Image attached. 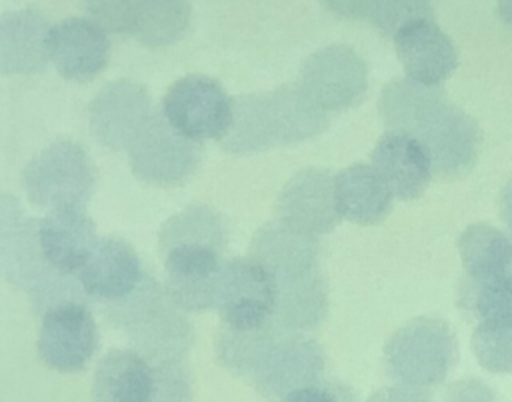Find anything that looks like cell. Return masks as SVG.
Listing matches in <instances>:
<instances>
[{"mask_svg":"<svg viewBox=\"0 0 512 402\" xmlns=\"http://www.w3.org/2000/svg\"><path fill=\"white\" fill-rule=\"evenodd\" d=\"M442 100H446L442 86H426L410 78H396L384 86L378 106L382 120L392 132L412 134L418 122Z\"/></svg>","mask_w":512,"mask_h":402,"instance_id":"obj_25","label":"cell"},{"mask_svg":"<svg viewBox=\"0 0 512 402\" xmlns=\"http://www.w3.org/2000/svg\"><path fill=\"white\" fill-rule=\"evenodd\" d=\"M188 20L186 2H134L128 34L146 46H164L184 34Z\"/></svg>","mask_w":512,"mask_h":402,"instance_id":"obj_27","label":"cell"},{"mask_svg":"<svg viewBox=\"0 0 512 402\" xmlns=\"http://www.w3.org/2000/svg\"><path fill=\"white\" fill-rule=\"evenodd\" d=\"M250 258L262 262L276 282H284L318 270V244L312 234L284 222H270L254 236Z\"/></svg>","mask_w":512,"mask_h":402,"instance_id":"obj_21","label":"cell"},{"mask_svg":"<svg viewBox=\"0 0 512 402\" xmlns=\"http://www.w3.org/2000/svg\"><path fill=\"white\" fill-rule=\"evenodd\" d=\"M326 126L324 110L300 86L234 98V122L222 146L230 152H258L298 142Z\"/></svg>","mask_w":512,"mask_h":402,"instance_id":"obj_1","label":"cell"},{"mask_svg":"<svg viewBox=\"0 0 512 402\" xmlns=\"http://www.w3.org/2000/svg\"><path fill=\"white\" fill-rule=\"evenodd\" d=\"M214 308L222 326L250 332L276 322V276L254 258H232L222 264Z\"/></svg>","mask_w":512,"mask_h":402,"instance_id":"obj_5","label":"cell"},{"mask_svg":"<svg viewBox=\"0 0 512 402\" xmlns=\"http://www.w3.org/2000/svg\"><path fill=\"white\" fill-rule=\"evenodd\" d=\"M472 350L484 370L492 374H512V326L476 324Z\"/></svg>","mask_w":512,"mask_h":402,"instance_id":"obj_29","label":"cell"},{"mask_svg":"<svg viewBox=\"0 0 512 402\" xmlns=\"http://www.w3.org/2000/svg\"><path fill=\"white\" fill-rule=\"evenodd\" d=\"M458 304L462 312L478 324L512 326V272L488 280H472L464 276L460 282Z\"/></svg>","mask_w":512,"mask_h":402,"instance_id":"obj_26","label":"cell"},{"mask_svg":"<svg viewBox=\"0 0 512 402\" xmlns=\"http://www.w3.org/2000/svg\"><path fill=\"white\" fill-rule=\"evenodd\" d=\"M330 6L340 14L366 18L392 36L414 20L434 18V10L428 2H330Z\"/></svg>","mask_w":512,"mask_h":402,"instance_id":"obj_28","label":"cell"},{"mask_svg":"<svg viewBox=\"0 0 512 402\" xmlns=\"http://www.w3.org/2000/svg\"><path fill=\"white\" fill-rule=\"evenodd\" d=\"M498 16L504 22V26H508L512 30V0L498 2Z\"/></svg>","mask_w":512,"mask_h":402,"instance_id":"obj_34","label":"cell"},{"mask_svg":"<svg viewBox=\"0 0 512 402\" xmlns=\"http://www.w3.org/2000/svg\"><path fill=\"white\" fill-rule=\"evenodd\" d=\"M0 256L4 276L22 288L32 290L52 272L42 254L38 238V220L24 216L18 204L14 206V212H10L6 196L2 198Z\"/></svg>","mask_w":512,"mask_h":402,"instance_id":"obj_20","label":"cell"},{"mask_svg":"<svg viewBox=\"0 0 512 402\" xmlns=\"http://www.w3.org/2000/svg\"><path fill=\"white\" fill-rule=\"evenodd\" d=\"M442 402H498L492 388L482 380L466 378L452 384Z\"/></svg>","mask_w":512,"mask_h":402,"instance_id":"obj_30","label":"cell"},{"mask_svg":"<svg viewBox=\"0 0 512 402\" xmlns=\"http://www.w3.org/2000/svg\"><path fill=\"white\" fill-rule=\"evenodd\" d=\"M366 84V64L352 48L342 44L314 52L300 74V88L322 110L354 106L364 96Z\"/></svg>","mask_w":512,"mask_h":402,"instance_id":"obj_11","label":"cell"},{"mask_svg":"<svg viewBox=\"0 0 512 402\" xmlns=\"http://www.w3.org/2000/svg\"><path fill=\"white\" fill-rule=\"evenodd\" d=\"M412 136L424 144L434 174L440 178H458L470 172L482 144L478 122L448 100L438 102L418 122Z\"/></svg>","mask_w":512,"mask_h":402,"instance_id":"obj_7","label":"cell"},{"mask_svg":"<svg viewBox=\"0 0 512 402\" xmlns=\"http://www.w3.org/2000/svg\"><path fill=\"white\" fill-rule=\"evenodd\" d=\"M22 184L42 208L86 206L96 188V170L78 142L56 140L26 164Z\"/></svg>","mask_w":512,"mask_h":402,"instance_id":"obj_4","label":"cell"},{"mask_svg":"<svg viewBox=\"0 0 512 402\" xmlns=\"http://www.w3.org/2000/svg\"><path fill=\"white\" fill-rule=\"evenodd\" d=\"M390 376L408 388L440 384L456 360V338L438 318H416L394 332L384 346Z\"/></svg>","mask_w":512,"mask_h":402,"instance_id":"obj_3","label":"cell"},{"mask_svg":"<svg viewBox=\"0 0 512 402\" xmlns=\"http://www.w3.org/2000/svg\"><path fill=\"white\" fill-rule=\"evenodd\" d=\"M498 210H500V218L506 224V234L512 240V178L504 184V188L500 190V198H498Z\"/></svg>","mask_w":512,"mask_h":402,"instance_id":"obj_33","label":"cell"},{"mask_svg":"<svg viewBox=\"0 0 512 402\" xmlns=\"http://www.w3.org/2000/svg\"><path fill=\"white\" fill-rule=\"evenodd\" d=\"M394 50L406 78L418 84L440 86L458 66L456 46L434 18L402 26L394 34Z\"/></svg>","mask_w":512,"mask_h":402,"instance_id":"obj_16","label":"cell"},{"mask_svg":"<svg viewBox=\"0 0 512 402\" xmlns=\"http://www.w3.org/2000/svg\"><path fill=\"white\" fill-rule=\"evenodd\" d=\"M276 210L280 222L294 230L312 236L330 232L342 218L336 206L334 176L318 168L298 172L282 188Z\"/></svg>","mask_w":512,"mask_h":402,"instance_id":"obj_17","label":"cell"},{"mask_svg":"<svg viewBox=\"0 0 512 402\" xmlns=\"http://www.w3.org/2000/svg\"><path fill=\"white\" fill-rule=\"evenodd\" d=\"M98 348V328L86 302L68 300L42 314L38 356L58 372L82 370Z\"/></svg>","mask_w":512,"mask_h":402,"instance_id":"obj_9","label":"cell"},{"mask_svg":"<svg viewBox=\"0 0 512 402\" xmlns=\"http://www.w3.org/2000/svg\"><path fill=\"white\" fill-rule=\"evenodd\" d=\"M48 56L64 78L88 82L106 68L110 38L92 18L72 16L50 28Z\"/></svg>","mask_w":512,"mask_h":402,"instance_id":"obj_14","label":"cell"},{"mask_svg":"<svg viewBox=\"0 0 512 402\" xmlns=\"http://www.w3.org/2000/svg\"><path fill=\"white\" fill-rule=\"evenodd\" d=\"M158 364L136 350L114 348L98 362L92 378L94 402H158Z\"/></svg>","mask_w":512,"mask_h":402,"instance_id":"obj_19","label":"cell"},{"mask_svg":"<svg viewBox=\"0 0 512 402\" xmlns=\"http://www.w3.org/2000/svg\"><path fill=\"white\" fill-rule=\"evenodd\" d=\"M48 22L38 10L10 12L0 22L2 72H38L50 60Z\"/></svg>","mask_w":512,"mask_h":402,"instance_id":"obj_22","label":"cell"},{"mask_svg":"<svg viewBox=\"0 0 512 402\" xmlns=\"http://www.w3.org/2000/svg\"><path fill=\"white\" fill-rule=\"evenodd\" d=\"M322 366L316 340L272 322L256 332L242 376L264 396L284 400L290 392L316 384Z\"/></svg>","mask_w":512,"mask_h":402,"instance_id":"obj_2","label":"cell"},{"mask_svg":"<svg viewBox=\"0 0 512 402\" xmlns=\"http://www.w3.org/2000/svg\"><path fill=\"white\" fill-rule=\"evenodd\" d=\"M368 402H428V396L418 388H384L378 390Z\"/></svg>","mask_w":512,"mask_h":402,"instance_id":"obj_32","label":"cell"},{"mask_svg":"<svg viewBox=\"0 0 512 402\" xmlns=\"http://www.w3.org/2000/svg\"><path fill=\"white\" fill-rule=\"evenodd\" d=\"M372 168L400 200L418 198L434 174L424 144L406 132H384L372 150Z\"/></svg>","mask_w":512,"mask_h":402,"instance_id":"obj_18","label":"cell"},{"mask_svg":"<svg viewBox=\"0 0 512 402\" xmlns=\"http://www.w3.org/2000/svg\"><path fill=\"white\" fill-rule=\"evenodd\" d=\"M464 272L472 280H488L512 272V240L490 224H470L458 238Z\"/></svg>","mask_w":512,"mask_h":402,"instance_id":"obj_24","label":"cell"},{"mask_svg":"<svg viewBox=\"0 0 512 402\" xmlns=\"http://www.w3.org/2000/svg\"><path fill=\"white\" fill-rule=\"evenodd\" d=\"M336 206L342 218L376 224L392 208V192L372 164H352L334 176Z\"/></svg>","mask_w":512,"mask_h":402,"instance_id":"obj_23","label":"cell"},{"mask_svg":"<svg viewBox=\"0 0 512 402\" xmlns=\"http://www.w3.org/2000/svg\"><path fill=\"white\" fill-rule=\"evenodd\" d=\"M282 402H346V400L342 398V392L336 390L334 386H324L316 382L290 392Z\"/></svg>","mask_w":512,"mask_h":402,"instance_id":"obj_31","label":"cell"},{"mask_svg":"<svg viewBox=\"0 0 512 402\" xmlns=\"http://www.w3.org/2000/svg\"><path fill=\"white\" fill-rule=\"evenodd\" d=\"M134 174L150 184H182L200 162V144L176 132L154 112L128 148Z\"/></svg>","mask_w":512,"mask_h":402,"instance_id":"obj_10","label":"cell"},{"mask_svg":"<svg viewBox=\"0 0 512 402\" xmlns=\"http://www.w3.org/2000/svg\"><path fill=\"white\" fill-rule=\"evenodd\" d=\"M160 112L176 132L196 144L224 140L234 122V98L214 78L188 74L166 90Z\"/></svg>","mask_w":512,"mask_h":402,"instance_id":"obj_6","label":"cell"},{"mask_svg":"<svg viewBox=\"0 0 512 402\" xmlns=\"http://www.w3.org/2000/svg\"><path fill=\"white\" fill-rule=\"evenodd\" d=\"M144 280L146 274L134 246L116 236L100 238L90 260L78 272L82 290L102 310L134 296Z\"/></svg>","mask_w":512,"mask_h":402,"instance_id":"obj_13","label":"cell"},{"mask_svg":"<svg viewBox=\"0 0 512 402\" xmlns=\"http://www.w3.org/2000/svg\"><path fill=\"white\" fill-rule=\"evenodd\" d=\"M148 90L132 80L106 84L90 104V128L108 148H130L152 118Z\"/></svg>","mask_w":512,"mask_h":402,"instance_id":"obj_12","label":"cell"},{"mask_svg":"<svg viewBox=\"0 0 512 402\" xmlns=\"http://www.w3.org/2000/svg\"><path fill=\"white\" fill-rule=\"evenodd\" d=\"M38 238L48 266L60 274H78L100 238L86 206H62L38 218Z\"/></svg>","mask_w":512,"mask_h":402,"instance_id":"obj_15","label":"cell"},{"mask_svg":"<svg viewBox=\"0 0 512 402\" xmlns=\"http://www.w3.org/2000/svg\"><path fill=\"white\" fill-rule=\"evenodd\" d=\"M164 252L166 298L180 310L204 312L214 306L216 282L222 270L220 246L206 242H178Z\"/></svg>","mask_w":512,"mask_h":402,"instance_id":"obj_8","label":"cell"}]
</instances>
